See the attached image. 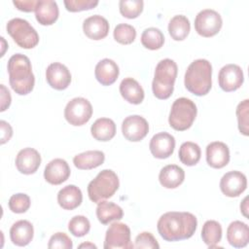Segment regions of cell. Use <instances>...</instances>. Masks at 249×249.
Masks as SVG:
<instances>
[{
    "mask_svg": "<svg viewBox=\"0 0 249 249\" xmlns=\"http://www.w3.org/2000/svg\"><path fill=\"white\" fill-rule=\"evenodd\" d=\"M34 235L32 224L27 220L17 221L10 229L11 241L17 246H26Z\"/></svg>",
    "mask_w": 249,
    "mask_h": 249,
    "instance_id": "21",
    "label": "cell"
},
{
    "mask_svg": "<svg viewBox=\"0 0 249 249\" xmlns=\"http://www.w3.org/2000/svg\"><path fill=\"white\" fill-rule=\"evenodd\" d=\"M70 171V167L66 160L62 159H54L46 165L44 178L52 185H59L69 178Z\"/></svg>",
    "mask_w": 249,
    "mask_h": 249,
    "instance_id": "17",
    "label": "cell"
},
{
    "mask_svg": "<svg viewBox=\"0 0 249 249\" xmlns=\"http://www.w3.org/2000/svg\"><path fill=\"white\" fill-rule=\"evenodd\" d=\"M6 28L16 44L22 49H32L39 43L37 31L23 18H12L8 21Z\"/></svg>",
    "mask_w": 249,
    "mask_h": 249,
    "instance_id": "7",
    "label": "cell"
},
{
    "mask_svg": "<svg viewBox=\"0 0 249 249\" xmlns=\"http://www.w3.org/2000/svg\"><path fill=\"white\" fill-rule=\"evenodd\" d=\"M47 83L54 89L62 90L71 83V74L68 68L60 62L51 63L46 70Z\"/></svg>",
    "mask_w": 249,
    "mask_h": 249,
    "instance_id": "14",
    "label": "cell"
},
{
    "mask_svg": "<svg viewBox=\"0 0 249 249\" xmlns=\"http://www.w3.org/2000/svg\"><path fill=\"white\" fill-rule=\"evenodd\" d=\"M64 5L69 12H81L93 9L98 5L97 0H65Z\"/></svg>",
    "mask_w": 249,
    "mask_h": 249,
    "instance_id": "40",
    "label": "cell"
},
{
    "mask_svg": "<svg viewBox=\"0 0 249 249\" xmlns=\"http://www.w3.org/2000/svg\"><path fill=\"white\" fill-rule=\"evenodd\" d=\"M148 122L139 115L128 116L123 121L122 132L128 141L138 142L148 134Z\"/></svg>",
    "mask_w": 249,
    "mask_h": 249,
    "instance_id": "11",
    "label": "cell"
},
{
    "mask_svg": "<svg viewBox=\"0 0 249 249\" xmlns=\"http://www.w3.org/2000/svg\"><path fill=\"white\" fill-rule=\"evenodd\" d=\"M197 220L190 212L170 211L161 215L157 228L165 241H179L192 237L196 230Z\"/></svg>",
    "mask_w": 249,
    "mask_h": 249,
    "instance_id": "1",
    "label": "cell"
},
{
    "mask_svg": "<svg viewBox=\"0 0 249 249\" xmlns=\"http://www.w3.org/2000/svg\"><path fill=\"white\" fill-rule=\"evenodd\" d=\"M120 182L117 174L111 169L101 170L88 185V195L92 202L99 203L117 192Z\"/></svg>",
    "mask_w": 249,
    "mask_h": 249,
    "instance_id": "5",
    "label": "cell"
},
{
    "mask_svg": "<svg viewBox=\"0 0 249 249\" xmlns=\"http://www.w3.org/2000/svg\"><path fill=\"white\" fill-rule=\"evenodd\" d=\"M223 24L220 14L212 9L200 11L195 18V29L202 37H212L216 35Z\"/></svg>",
    "mask_w": 249,
    "mask_h": 249,
    "instance_id": "9",
    "label": "cell"
},
{
    "mask_svg": "<svg viewBox=\"0 0 249 249\" xmlns=\"http://www.w3.org/2000/svg\"><path fill=\"white\" fill-rule=\"evenodd\" d=\"M149 148L155 158L167 159L174 152L175 138L168 132H159L151 138Z\"/></svg>",
    "mask_w": 249,
    "mask_h": 249,
    "instance_id": "15",
    "label": "cell"
},
{
    "mask_svg": "<svg viewBox=\"0 0 249 249\" xmlns=\"http://www.w3.org/2000/svg\"><path fill=\"white\" fill-rule=\"evenodd\" d=\"M120 92L124 100L131 104H140L145 96L140 84L133 78H124L120 84Z\"/></svg>",
    "mask_w": 249,
    "mask_h": 249,
    "instance_id": "26",
    "label": "cell"
},
{
    "mask_svg": "<svg viewBox=\"0 0 249 249\" xmlns=\"http://www.w3.org/2000/svg\"><path fill=\"white\" fill-rule=\"evenodd\" d=\"M247 187L246 176L237 170L227 172L220 181L222 193L229 197H236L241 195Z\"/></svg>",
    "mask_w": 249,
    "mask_h": 249,
    "instance_id": "13",
    "label": "cell"
},
{
    "mask_svg": "<svg viewBox=\"0 0 249 249\" xmlns=\"http://www.w3.org/2000/svg\"><path fill=\"white\" fill-rule=\"evenodd\" d=\"M123 215L124 212L122 207L114 202L102 200L97 204L96 216L98 221L103 225H107L115 220H121Z\"/></svg>",
    "mask_w": 249,
    "mask_h": 249,
    "instance_id": "29",
    "label": "cell"
},
{
    "mask_svg": "<svg viewBox=\"0 0 249 249\" xmlns=\"http://www.w3.org/2000/svg\"><path fill=\"white\" fill-rule=\"evenodd\" d=\"M83 31L89 39L101 40L108 35L109 22L102 16L93 15L84 20Z\"/></svg>",
    "mask_w": 249,
    "mask_h": 249,
    "instance_id": "19",
    "label": "cell"
},
{
    "mask_svg": "<svg viewBox=\"0 0 249 249\" xmlns=\"http://www.w3.org/2000/svg\"><path fill=\"white\" fill-rule=\"evenodd\" d=\"M178 156L180 161L183 164L187 166H193L199 161L201 151L196 143L187 141L180 146Z\"/></svg>",
    "mask_w": 249,
    "mask_h": 249,
    "instance_id": "32",
    "label": "cell"
},
{
    "mask_svg": "<svg viewBox=\"0 0 249 249\" xmlns=\"http://www.w3.org/2000/svg\"><path fill=\"white\" fill-rule=\"evenodd\" d=\"M30 197L26 194L18 193L13 195L9 199V208L14 213H24L30 207Z\"/></svg>",
    "mask_w": 249,
    "mask_h": 249,
    "instance_id": "37",
    "label": "cell"
},
{
    "mask_svg": "<svg viewBox=\"0 0 249 249\" xmlns=\"http://www.w3.org/2000/svg\"><path fill=\"white\" fill-rule=\"evenodd\" d=\"M248 108L249 100L245 99L241 101L236 107V117L238 123V129L240 133L247 136L248 133Z\"/></svg>",
    "mask_w": 249,
    "mask_h": 249,
    "instance_id": "38",
    "label": "cell"
},
{
    "mask_svg": "<svg viewBox=\"0 0 249 249\" xmlns=\"http://www.w3.org/2000/svg\"><path fill=\"white\" fill-rule=\"evenodd\" d=\"M227 240L234 248H242L249 241V228L241 221L231 222L227 229Z\"/></svg>",
    "mask_w": 249,
    "mask_h": 249,
    "instance_id": "22",
    "label": "cell"
},
{
    "mask_svg": "<svg viewBox=\"0 0 249 249\" xmlns=\"http://www.w3.org/2000/svg\"><path fill=\"white\" fill-rule=\"evenodd\" d=\"M119 66L110 58L101 59L95 66L94 75L96 80L102 86H110L116 82L119 77Z\"/></svg>",
    "mask_w": 249,
    "mask_h": 249,
    "instance_id": "20",
    "label": "cell"
},
{
    "mask_svg": "<svg viewBox=\"0 0 249 249\" xmlns=\"http://www.w3.org/2000/svg\"><path fill=\"white\" fill-rule=\"evenodd\" d=\"M0 127H1V144H5L8 142L12 135H13V128L5 121H0Z\"/></svg>",
    "mask_w": 249,
    "mask_h": 249,
    "instance_id": "43",
    "label": "cell"
},
{
    "mask_svg": "<svg viewBox=\"0 0 249 249\" xmlns=\"http://www.w3.org/2000/svg\"><path fill=\"white\" fill-rule=\"evenodd\" d=\"M105 160V155L102 151L93 150L86 151L84 153L78 154L73 159L74 165L83 170H89L101 165Z\"/></svg>",
    "mask_w": 249,
    "mask_h": 249,
    "instance_id": "27",
    "label": "cell"
},
{
    "mask_svg": "<svg viewBox=\"0 0 249 249\" xmlns=\"http://www.w3.org/2000/svg\"><path fill=\"white\" fill-rule=\"evenodd\" d=\"M0 88H1V109H0V111L4 112L10 106L12 97H11L9 89L4 85H1Z\"/></svg>",
    "mask_w": 249,
    "mask_h": 249,
    "instance_id": "44",
    "label": "cell"
},
{
    "mask_svg": "<svg viewBox=\"0 0 249 249\" xmlns=\"http://www.w3.org/2000/svg\"><path fill=\"white\" fill-rule=\"evenodd\" d=\"M68 230L74 236L82 237L89 233L90 230V223L87 217L83 215H77L69 221Z\"/></svg>",
    "mask_w": 249,
    "mask_h": 249,
    "instance_id": "36",
    "label": "cell"
},
{
    "mask_svg": "<svg viewBox=\"0 0 249 249\" xmlns=\"http://www.w3.org/2000/svg\"><path fill=\"white\" fill-rule=\"evenodd\" d=\"M134 248H148V249H159L160 245L154 235L149 231H143L139 233L135 238Z\"/></svg>",
    "mask_w": 249,
    "mask_h": 249,
    "instance_id": "41",
    "label": "cell"
},
{
    "mask_svg": "<svg viewBox=\"0 0 249 249\" xmlns=\"http://www.w3.org/2000/svg\"><path fill=\"white\" fill-rule=\"evenodd\" d=\"M41 164V156L33 148H24L20 150L16 158V166L18 170L26 175L33 174Z\"/></svg>",
    "mask_w": 249,
    "mask_h": 249,
    "instance_id": "16",
    "label": "cell"
},
{
    "mask_svg": "<svg viewBox=\"0 0 249 249\" xmlns=\"http://www.w3.org/2000/svg\"><path fill=\"white\" fill-rule=\"evenodd\" d=\"M185 179L183 168L176 164H168L162 167L159 174L160 185L166 189H175L179 187Z\"/></svg>",
    "mask_w": 249,
    "mask_h": 249,
    "instance_id": "24",
    "label": "cell"
},
{
    "mask_svg": "<svg viewBox=\"0 0 249 249\" xmlns=\"http://www.w3.org/2000/svg\"><path fill=\"white\" fill-rule=\"evenodd\" d=\"M92 115L90 102L84 97H75L65 106L64 118L72 125H83L89 121Z\"/></svg>",
    "mask_w": 249,
    "mask_h": 249,
    "instance_id": "8",
    "label": "cell"
},
{
    "mask_svg": "<svg viewBox=\"0 0 249 249\" xmlns=\"http://www.w3.org/2000/svg\"><path fill=\"white\" fill-rule=\"evenodd\" d=\"M91 135L97 141L106 142L111 140L116 134V124L109 118L97 119L90 127Z\"/></svg>",
    "mask_w": 249,
    "mask_h": 249,
    "instance_id": "28",
    "label": "cell"
},
{
    "mask_svg": "<svg viewBox=\"0 0 249 249\" xmlns=\"http://www.w3.org/2000/svg\"><path fill=\"white\" fill-rule=\"evenodd\" d=\"M202 241L209 247H216L222 238V227L214 220L206 221L201 230Z\"/></svg>",
    "mask_w": 249,
    "mask_h": 249,
    "instance_id": "31",
    "label": "cell"
},
{
    "mask_svg": "<svg viewBox=\"0 0 249 249\" xmlns=\"http://www.w3.org/2000/svg\"><path fill=\"white\" fill-rule=\"evenodd\" d=\"M142 45L149 50H159L163 46L164 36L162 32L157 27L146 28L141 35Z\"/></svg>",
    "mask_w": 249,
    "mask_h": 249,
    "instance_id": "33",
    "label": "cell"
},
{
    "mask_svg": "<svg viewBox=\"0 0 249 249\" xmlns=\"http://www.w3.org/2000/svg\"><path fill=\"white\" fill-rule=\"evenodd\" d=\"M206 161L213 168H223L230 161L229 147L224 142H211L206 147Z\"/></svg>",
    "mask_w": 249,
    "mask_h": 249,
    "instance_id": "18",
    "label": "cell"
},
{
    "mask_svg": "<svg viewBox=\"0 0 249 249\" xmlns=\"http://www.w3.org/2000/svg\"><path fill=\"white\" fill-rule=\"evenodd\" d=\"M83 200L82 191L75 185L63 187L57 194V202L65 210H73L80 206Z\"/></svg>",
    "mask_w": 249,
    "mask_h": 249,
    "instance_id": "25",
    "label": "cell"
},
{
    "mask_svg": "<svg viewBox=\"0 0 249 249\" xmlns=\"http://www.w3.org/2000/svg\"><path fill=\"white\" fill-rule=\"evenodd\" d=\"M177 72V64L170 58H164L157 64L152 83L153 93L157 98L167 99L171 96Z\"/></svg>",
    "mask_w": 249,
    "mask_h": 249,
    "instance_id": "4",
    "label": "cell"
},
{
    "mask_svg": "<svg viewBox=\"0 0 249 249\" xmlns=\"http://www.w3.org/2000/svg\"><path fill=\"white\" fill-rule=\"evenodd\" d=\"M142 0H121L119 2L120 13L126 18H135L143 11Z\"/></svg>",
    "mask_w": 249,
    "mask_h": 249,
    "instance_id": "35",
    "label": "cell"
},
{
    "mask_svg": "<svg viewBox=\"0 0 249 249\" xmlns=\"http://www.w3.org/2000/svg\"><path fill=\"white\" fill-rule=\"evenodd\" d=\"M38 0H14L13 4L16 6V8L22 12H33L36 9Z\"/></svg>",
    "mask_w": 249,
    "mask_h": 249,
    "instance_id": "42",
    "label": "cell"
},
{
    "mask_svg": "<svg viewBox=\"0 0 249 249\" xmlns=\"http://www.w3.org/2000/svg\"><path fill=\"white\" fill-rule=\"evenodd\" d=\"M105 249L120 248V249H131L134 245L130 241V229L124 223L115 222L111 224L106 231Z\"/></svg>",
    "mask_w": 249,
    "mask_h": 249,
    "instance_id": "10",
    "label": "cell"
},
{
    "mask_svg": "<svg viewBox=\"0 0 249 249\" xmlns=\"http://www.w3.org/2000/svg\"><path fill=\"white\" fill-rule=\"evenodd\" d=\"M9 82L14 91L19 95H25L32 91L35 77L32 72L29 58L22 53H16L10 57L7 64Z\"/></svg>",
    "mask_w": 249,
    "mask_h": 249,
    "instance_id": "2",
    "label": "cell"
},
{
    "mask_svg": "<svg viewBox=\"0 0 249 249\" xmlns=\"http://www.w3.org/2000/svg\"><path fill=\"white\" fill-rule=\"evenodd\" d=\"M196 114L197 109L194 101L186 97L177 98L170 109L169 125L175 130L184 131L192 126Z\"/></svg>",
    "mask_w": 249,
    "mask_h": 249,
    "instance_id": "6",
    "label": "cell"
},
{
    "mask_svg": "<svg viewBox=\"0 0 249 249\" xmlns=\"http://www.w3.org/2000/svg\"><path fill=\"white\" fill-rule=\"evenodd\" d=\"M247 197H245L244 199H243V201H242V204H240V209H241V211H242V213H243V215L245 216V217H247L248 215H247Z\"/></svg>",
    "mask_w": 249,
    "mask_h": 249,
    "instance_id": "45",
    "label": "cell"
},
{
    "mask_svg": "<svg viewBox=\"0 0 249 249\" xmlns=\"http://www.w3.org/2000/svg\"><path fill=\"white\" fill-rule=\"evenodd\" d=\"M59 11L55 1L38 0L35 17L37 21L42 25H52L58 18Z\"/></svg>",
    "mask_w": 249,
    "mask_h": 249,
    "instance_id": "23",
    "label": "cell"
},
{
    "mask_svg": "<svg viewBox=\"0 0 249 249\" xmlns=\"http://www.w3.org/2000/svg\"><path fill=\"white\" fill-rule=\"evenodd\" d=\"M114 39L123 45L131 44L136 37L135 28L127 23H120L118 24L113 32Z\"/></svg>",
    "mask_w": 249,
    "mask_h": 249,
    "instance_id": "34",
    "label": "cell"
},
{
    "mask_svg": "<svg viewBox=\"0 0 249 249\" xmlns=\"http://www.w3.org/2000/svg\"><path fill=\"white\" fill-rule=\"evenodd\" d=\"M244 81L243 71L236 64H227L223 66L218 75L220 88L227 92L234 91L239 89Z\"/></svg>",
    "mask_w": 249,
    "mask_h": 249,
    "instance_id": "12",
    "label": "cell"
},
{
    "mask_svg": "<svg viewBox=\"0 0 249 249\" xmlns=\"http://www.w3.org/2000/svg\"><path fill=\"white\" fill-rule=\"evenodd\" d=\"M191 30V23L183 15L174 16L168 23V32L175 41H182L187 38Z\"/></svg>",
    "mask_w": 249,
    "mask_h": 249,
    "instance_id": "30",
    "label": "cell"
},
{
    "mask_svg": "<svg viewBox=\"0 0 249 249\" xmlns=\"http://www.w3.org/2000/svg\"><path fill=\"white\" fill-rule=\"evenodd\" d=\"M79 247H80V248H83V247H86V248H96V245L88 242V243H83V244L79 245Z\"/></svg>",
    "mask_w": 249,
    "mask_h": 249,
    "instance_id": "46",
    "label": "cell"
},
{
    "mask_svg": "<svg viewBox=\"0 0 249 249\" xmlns=\"http://www.w3.org/2000/svg\"><path fill=\"white\" fill-rule=\"evenodd\" d=\"M212 65L207 59L194 60L187 68L184 78L186 89L196 96L209 92L212 87Z\"/></svg>",
    "mask_w": 249,
    "mask_h": 249,
    "instance_id": "3",
    "label": "cell"
},
{
    "mask_svg": "<svg viewBox=\"0 0 249 249\" xmlns=\"http://www.w3.org/2000/svg\"><path fill=\"white\" fill-rule=\"evenodd\" d=\"M48 247L50 249H71L73 247V243L66 233L56 232L51 236Z\"/></svg>",
    "mask_w": 249,
    "mask_h": 249,
    "instance_id": "39",
    "label": "cell"
}]
</instances>
